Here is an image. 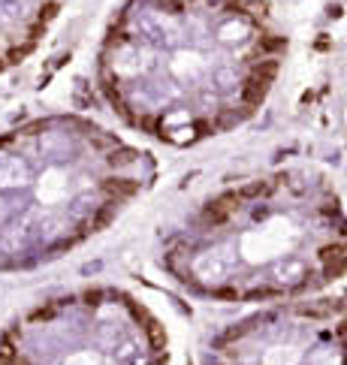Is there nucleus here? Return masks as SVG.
<instances>
[{"instance_id":"4","label":"nucleus","mask_w":347,"mask_h":365,"mask_svg":"<svg viewBox=\"0 0 347 365\" xmlns=\"http://www.w3.org/2000/svg\"><path fill=\"white\" fill-rule=\"evenodd\" d=\"M0 365H170L160 317L121 287L48 296L0 329Z\"/></svg>"},{"instance_id":"3","label":"nucleus","mask_w":347,"mask_h":365,"mask_svg":"<svg viewBox=\"0 0 347 365\" xmlns=\"http://www.w3.org/2000/svg\"><path fill=\"white\" fill-rule=\"evenodd\" d=\"M154 154L79 112L33 115L0 133V272L67 257L157 181Z\"/></svg>"},{"instance_id":"2","label":"nucleus","mask_w":347,"mask_h":365,"mask_svg":"<svg viewBox=\"0 0 347 365\" xmlns=\"http://www.w3.org/2000/svg\"><path fill=\"white\" fill-rule=\"evenodd\" d=\"M182 290L227 305L317 296L347 272V208L308 169H269L212 193L160 242Z\"/></svg>"},{"instance_id":"5","label":"nucleus","mask_w":347,"mask_h":365,"mask_svg":"<svg viewBox=\"0 0 347 365\" xmlns=\"http://www.w3.org/2000/svg\"><path fill=\"white\" fill-rule=\"evenodd\" d=\"M205 365H347V296H302L224 326Z\"/></svg>"},{"instance_id":"1","label":"nucleus","mask_w":347,"mask_h":365,"mask_svg":"<svg viewBox=\"0 0 347 365\" xmlns=\"http://www.w3.org/2000/svg\"><path fill=\"white\" fill-rule=\"evenodd\" d=\"M287 51L269 0H121L100 36L94 82L133 133L194 148L257 118Z\"/></svg>"},{"instance_id":"6","label":"nucleus","mask_w":347,"mask_h":365,"mask_svg":"<svg viewBox=\"0 0 347 365\" xmlns=\"http://www.w3.org/2000/svg\"><path fill=\"white\" fill-rule=\"evenodd\" d=\"M67 0H0V76L43 46Z\"/></svg>"}]
</instances>
